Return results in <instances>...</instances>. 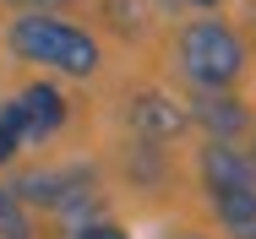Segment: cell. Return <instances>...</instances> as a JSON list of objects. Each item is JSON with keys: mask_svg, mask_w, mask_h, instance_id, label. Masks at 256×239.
<instances>
[{"mask_svg": "<svg viewBox=\"0 0 256 239\" xmlns=\"http://www.w3.org/2000/svg\"><path fill=\"white\" fill-rule=\"evenodd\" d=\"M196 5H218V0H196Z\"/></svg>", "mask_w": 256, "mask_h": 239, "instance_id": "obj_13", "label": "cell"}, {"mask_svg": "<svg viewBox=\"0 0 256 239\" xmlns=\"http://www.w3.org/2000/svg\"><path fill=\"white\" fill-rule=\"evenodd\" d=\"M6 44L16 60L28 65H50L60 76H93L104 65V49L93 33H82L76 22H60V16H44V11H22L11 27H6Z\"/></svg>", "mask_w": 256, "mask_h": 239, "instance_id": "obj_1", "label": "cell"}, {"mask_svg": "<svg viewBox=\"0 0 256 239\" xmlns=\"http://www.w3.org/2000/svg\"><path fill=\"white\" fill-rule=\"evenodd\" d=\"M191 120H202L207 131H212V142H234V136L251 125L246 103L229 98V93H202V98H196V109H191Z\"/></svg>", "mask_w": 256, "mask_h": 239, "instance_id": "obj_7", "label": "cell"}, {"mask_svg": "<svg viewBox=\"0 0 256 239\" xmlns=\"http://www.w3.org/2000/svg\"><path fill=\"white\" fill-rule=\"evenodd\" d=\"M28 5H38V0H28Z\"/></svg>", "mask_w": 256, "mask_h": 239, "instance_id": "obj_14", "label": "cell"}, {"mask_svg": "<svg viewBox=\"0 0 256 239\" xmlns=\"http://www.w3.org/2000/svg\"><path fill=\"white\" fill-rule=\"evenodd\" d=\"M126 125H131L142 142H174V136L191 125V114H186L174 98H164V93H136L126 103Z\"/></svg>", "mask_w": 256, "mask_h": 239, "instance_id": "obj_4", "label": "cell"}, {"mask_svg": "<svg viewBox=\"0 0 256 239\" xmlns=\"http://www.w3.org/2000/svg\"><path fill=\"white\" fill-rule=\"evenodd\" d=\"M16 152H22V109L11 98V103H0V163H11Z\"/></svg>", "mask_w": 256, "mask_h": 239, "instance_id": "obj_10", "label": "cell"}, {"mask_svg": "<svg viewBox=\"0 0 256 239\" xmlns=\"http://www.w3.org/2000/svg\"><path fill=\"white\" fill-rule=\"evenodd\" d=\"M251 163H256V152H251Z\"/></svg>", "mask_w": 256, "mask_h": 239, "instance_id": "obj_15", "label": "cell"}, {"mask_svg": "<svg viewBox=\"0 0 256 239\" xmlns=\"http://www.w3.org/2000/svg\"><path fill=\"white\" fill-rule=\"evenodd\" d=\"M180 71L186 82H196L202 93H229L246 71V44L229 22L218 16H202L180 33Z\"/></svg>", "mask_w": 256, "mask_h": 239, "instance_id": "obj_2", "label": "cell"}, {"mask_svg": "<svg viewBox=\"0 0 256 239\" xmlns=\"http://www.w3.org/2000/svg\"><path fill=\"white\" fill-rule=\"evenodd\" d=\"M76 239H131V234H126L120 223H82V229H76Z\"/></svg>", "mask_w": 256, "mask_h": 239, "instance_id": "obj_11", "label": "cell"}, {"mask_svg": "<svg viewBox=\"0 0 256 239\" xmlns=\"http://www.w3.org/2000/svg\"><path fill=\"white\" fill-rule=\"evenodd\" d=\"M11 196H16V201H38V207H50V212H60V218H93V212L104 207L98 180H93V169H82V163L22 174V180L11 185Z\"/></svg>", "mask_w": 256, "mask_h": 239, "instance_id": "obj_3", "label": "cell"}, {"mask_svg": "<svg viewBox=\"0 0 256 239\" xmlns=\"http://www.w3.org/2000/svg\"><path fill=\"white\" fill-rule=\"evenodd\" d=\"M224 234L229 239H256V191H224V196H207Z\"/></svg>", "mask_w": 256, "mask_h": 239, "instance_id": "obj_8", "label": "cell"}, {"mask_svg": "<svg viewBox=\"0 0 256 239\" xmlns=\"http://www.w3.org/2000/svg\"><path fill=\"white\" fill-rule=\"evenodd\" d=\"M202 185H207V196L256 191V163H251V152H240L234 142H207V147H202Z\"/></svg>", "mask_w": 256, "mask_h": 239, "instance_id": "obj_5", "label": "cell"}, {"mask_svg": "<svg viewBox=\"0 0 256 239\" xmlns=\"http://www.w3.org/2000/svg\"><path fill=\"white\" fill-rule=\"evenodd\" d=\"M16 109H22V142H50V136H60V125H66V93L54 82L22 87Z\"/></svg>", "mask_w": 256, "mask_h": 239, "instance_id": "obj_6", "label": "cell"}, {"mask_svg": "<svg viewBox=\"0 0 256 239\" xmlns=\"http://www.w3.org/2000/svg\"><path fill=\"white\" fill-rule=\"evenodd\" d=\"M164 239H207V234H191V229H180V234H164Z\"/></svg>", "mask_w": 256, "mask_h": 239, "instance_id": "obj_12", "label": "cell"}, {"mask_svg": "<svg viewBox=\"0 0 256 239\" xmlns=\"http://www.w3.org/2000/svg\"><path fill=\"white\" fill-rule=\"evenodd\" d=\"M0 239H33V223L22 212V201L0 185Z\"/></svg>", "mask_w": 256, "mask_h": 239, "instance_id": "obj_9", "label": "cell"}]
</instances>
